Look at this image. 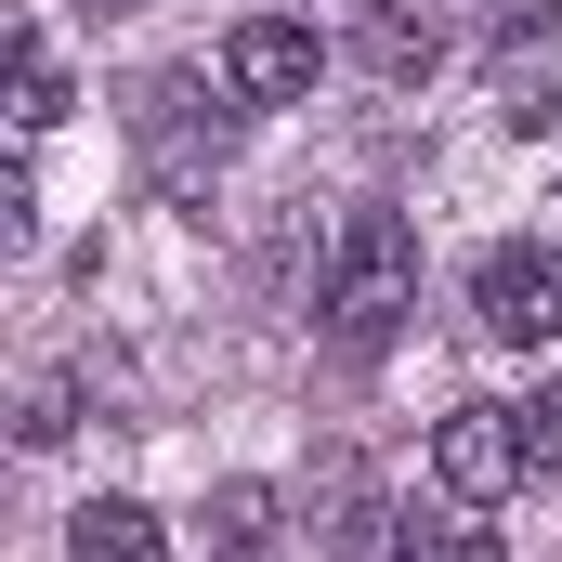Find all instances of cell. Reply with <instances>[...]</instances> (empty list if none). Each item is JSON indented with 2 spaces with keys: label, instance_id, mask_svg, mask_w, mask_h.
I'll return each instance as SVG.
<instances>
[{
  "label": "cell",
  "instance_id": "obj_12",
  "mask_svg": "<svg viewBox=\"0 0 562 562\" xmlns=\"http://www.w3.org/2000/svg\"><path fill=\"white\" fill-rule=\"evenodd\" d=\"M524 471H562V380L524 393Z\"/></svg>",
  "mask_w": 562,
  "mask_h": 562
},
{
  "label": "cell",
  "instance_id": "obj_9",
  "mask_svg": "<svg viewBox=\"0 0 562 562\" xmlns=\"http://www.w3.org/2000/svg\"><path fill=\"white\" fill-rule=\"evenodd\" d=\"M53 119H66V66H53V40H40V26H13V132L40 144Z\"/></svg>",
  "mask_w": 562,
  "mask_h": 562
},
{
  "label": "cell",
  "instance_id": "obj_1",
  "mask_svg": "<svg viewBox=\"0 0 562 562\" xmlns=\"http://www.w3.org/2000/svg\"><path fill=\"white\" fill-rule=\"evenodd\" d=\"M406 314H419V236H406V210H340V236H327V262H314V327H327V353L380 367V353L406 340Z\"/></svg>",
  "mask_w": 562,
  "mask_h": 562
},
{
  "label": "cell",
  "instance_id": "obj_8",
  "mask_svg": "<svg viewBox=\"0 0 562 562\" xmlns=\"http://www.w3.org/2000/svg\"><path fill=\"white\" fill-rule=\"evenodd\" d=\"M66 562H157V510L144 497H79L66 510Z\"/></svg>",
  "mask_w": 562,
  "mask_h": 562
},
{
  "label": "cell",
  "instance_id": "obj_3",
  "mask_svg": "<svg viewBox=\"0 0 562 562\" xmlns=\"http://www.w3.org/2000/svg\"><path fill=\"white\" fill-rule=\"evenodd\" d=\"M471 327H484L497 353H550L562 340V249L550 236H497V249L471 262Z\"/></svg>",
  "mask_w": 562,
  "mask_h": 562
},
{
  "label": "cell",
  "instance_id": "obj_15",
  "mask_svg": "<svg viewBox=\"0 0 562 562\" xmlns=\"http://www.w3.org/2000/svg\"><path fill=\"white\" fill-rule=\"evenodd\" d=\"M458 562H497V537H458Z\"/></svg>",
  "mask_w": 562,
  "mask_h": 562
},
{
  "label": "cell",
  "instance_id": "obj_6",
  "mask_svg": "<svg viewBox=\"0 0 562 562\" xmlns=\"http://www.w3.org/2000/svg\"><path fill=\"white\" fill-rule=\"evenodd\" d=\"M327 79V40L301 26V13H249L236 40H223V105H301Z\"/></svg>",
  "mask_w": 562,
  "mask_h": 562
},
{
  "label": "cell",
  "instance_id": "obj_2",
  "mask_svg": "<svg viewBox=\"0 0 562 562\" xmlns=\"http://www.w3.org/2000/svg\"><path fill=\"white\" fill-rule=\"evenodd\" d=\"M132 144H144V170H157L183 210H210V183H223V157H236L223 105H210V79H183V66L132 92Z\"/></svg>",
  "mask_w": 562,
  "mask_h": 562
},
{
  "label": "cell",
  "instance_id": "obj_14",
  "mask_svg": "<svg viewBox=\"0 0 562 562\" xmlns=\"http://www.w3.org/2000/svg\"><path fill=\"white\" fill-rule=\"evenodd\" d=\"M79 13H92V26H119V13H144V0H79Z\"/></svg>",
  "mask_w": 562,
  "mask_h": 562
},
{
  "label": "cell",
  "instance_id": "obj_5",
  "mask_svg": "<svg viewBox=\"0 0 562 562\" xmlns=\"http://www.w3.org/2000/svg\"><path fill=\"white\" fill-rule=\"evenodd\" d=\"M431 484H445V510L524 497V484H537V471H524V406H458V419L431 431Z\"/></svg>",
  "mask_w": 562,
  "mask_h": 562
},
{
  "label": "cell",
  "instance_id": "obj_10",
  "mask_svg": "<svg viewBox=\"0 0 562 562\" xmlns=\"http://www.w3.org/2000/svg\"><path fill=\"white\" fill-rule=\"evenodd\" d=\"M210 562H276V497L262 484H223L210 497Z\"/></svg>",
  "mask_w": 562,
  "mask_h": 562
},
{
  "label": "cell",
  "instance_id": "obj_7",
  "mask_svg": "<svg viewBox=\"0 0 562 562\" xmlns=\"http://www.w3.org/2000/svg\"><path fill=\"white\" fill-rule=\"evenodd\" d=\"M314 510H327V562H380V550H393V510H380V484H367L353 458H327Z\"/></svg>",
  "mask_w": 562,
  "mask_h": 562
},
{
  "label": "cell",
  "instance_id": "obj_13",
  "mask_svg": "<svg viewBox=\"0 0 562 562\" xmlns=\"http://www.w3.org/2000/svg\"><path fill=\"white\" fill-rule=\"evenodd\" d=\"M66 406H79L66 380H26V419H13V431H26V445H66V431H79V419H66Z\"/></svg>",
  "mask_w": 562,
  "mask_h": 562
},
{
  "label": "cell",
  "instance_id": "obj_11",
  "mask_svg": "<svg viewBox=\"0 0 562 562\" xmlns=\"http://www.w3.org/2000/svg\"><path fill=\"white\" fill-rule=\"evenodd\" d=\"M497 105H510V132H550V119H562V53H550V40L497 66Z\"/></svg>",
  "mask_w": 562,
  "mask_h": 562
},
{
  "label": "cell",
  "instance_id": "obj_4",
  "mask_svg": "<svg viewBox=\"0 0 562 562\" xmlns=\"http://www.w3.org/2000/svg\"><path fill=\"white\" fill-rule=\"evenodd\" d=\"M445 53H458V13L445 0H353V26H340V66L367 92H419Z\"/></svg>",
  "mask_w": 562,
  "mask_h": 562
}]
</instances>
